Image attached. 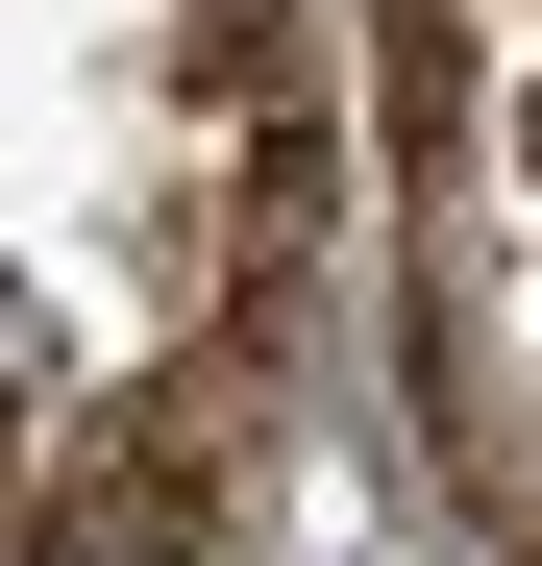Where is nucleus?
I'll list each match as a JSON object with an SVG mask.
<instances>
[{
    "label": "nucleus",
    "mask_w": 542,
    "mask_h": 566,
    "mask_svg": "<svg viewBox=\"0 0 542 566\" xmlns=\"http://www.w3.org/2000/svg\"><path fill=\"white\" fill-rule=\"evenodd\" d=\"M198 517H222V443H100V468H74V493H50V566H198Z\"/></svg>",
    "instance_id": "1"
}]
</instances>
